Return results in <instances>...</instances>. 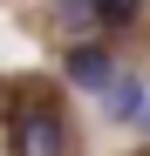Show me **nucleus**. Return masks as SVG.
Wrapping results in <instances>:
<instances>
[{
  "mask_svg": "<svg viewBox=\"0 0 150 156\" xmlns=\"http://www.w3.org/2000/svg\"><path fill=\"white\" fill-rule=\"evenodd\" d=\"M143 0H96V27H137Z\"/></svg>",
  "mask_w": 150,
  "mask_h": 156,
  "instance_id": "nucleus-5",
  "label": "nucleus"
},
{
  "mask_svg": "<svg viewBox=\"0 0 150 156\" xmlns=\"http://www.w3.org/2000/svg\"><path fill=\"white\" fill-rule=\"evenodd\" d=\"M143 122H150V109H143Z\"/></svg>",
  "mask_w": 150,
  "mask_h": 156,
  "instance_id": "nucleus-6",
  "label": "nucleus"
},
{
  "mask_svg": "<svg viewBox=\"0 0 150 156\" xmlns=\"http://www.w3.org/2000/svg\"><path fill=\"white\" fill-rule=\"evenodd\" d=\"M62 75H68V88L103 95V88L116 82V55H109V48H96V41H75L68 55H62Z\"/></svg>",
  "mask_w": 150,
  "mask_h": 156,
  "instance_id": "nucleus-2",
  "label": "nucleus"
},
{
  "mask_svg": "<svg viewBox=\"0 0 150 156\" xmlns=\"http://www.w3.org/2000/svg\"><path fill=\"white\" fill-rule=\"evenodd\" d=\"M7 149H14V156H68V122H62V109H48V102L21 109Z\"/></svg>",
  "mask_w": 150,
  "mask_h": 156,
  "instance_id": "nucleus-1",
  "label": "nucleus"
},
{
  "mask_svg": "<svg viewBox=\"0 0 150 156\" xmlns=\"http://www.w3.org/2000/svg\"><path fill=\"white\" fill-rule=\"evenodd\" d=\"M55 27L68 34V48L75 34H96V0H55Z\"/></svg>",
  "mask_w": 150,
  "mask_h": 156,
  "instance_id": "nucleus-4",
  "label": "nucleus"
},
{
  "mask_svg": "<svg viewBox=\"0 0 150 156\" xmlns=\"http://www.w3.org/2000/svg\"><path fill=\"white\" fill-rule=\"evenodd\" d=\"M103 102H109V115H116V122H143V109H150V88L137 82V75H116V82L103 88Z\"/></svg>",
  "mask_w": 150,
  "mask_h": 156,
  "instance_id": "nucleus-3",
  "label": "nucleus"
}]
</instances>
